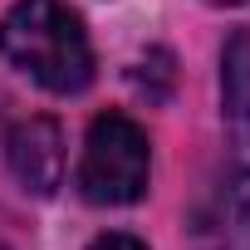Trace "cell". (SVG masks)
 Returning a JSON list of instances; mask_svg holds the SVG:
<instances>
[{
  "instance_id": "cell-1",
  "label": "cell",
  "mask_w": 250,
  "mask_h": 250,
  "mask_svg": "<svg viewBox=\"0 0 250 250\" xmlns=\"http://www.w3.org/2000/svg\"><path fill=\"white\" fill-rule=\"evenodd\" d=\"M0 54L49 93H83L93 79V44L64 0H15L0 20Z\"/></svg>"
},
{
  "instance_id": "cell-2",
  "label": "cell",
  "mask_w": 250,
  "mask_h": 250,
  "mask_svg": "<svg viewBox=\"0 0 250 250\" xmlns=\"http://www.w3.org/2000/svg\"><path fill=\"white\" fill-rule=\"evenodd\" d=\"M226 167L216 191V245L250 250V30H235L221 54Z\"/></svg>"
},
{
  "instance_id": "cell-3",
  "label": "cell",
  "mask_w": 250,
  "mask_h": 250,
  "mask_svg": "<svg viewBox=\"0 0 250 250\" xmlns=\"http://www.w3.org/2000/svg\"><path fill=\"white\" fill-rule=\"evenodd\" d=\"M147 172H152L147 133L128 113H98L88 123L83 157L74 172L79 196L88 206H133L147 191Z\"/></svg>"
},
{
  "instance_id": "cell-4",
  "label": "cell",
  "mask_w": 250,
  "mask_h": 250,
  "mask_svg": "<svg viewBox=\"0 0 250 250\" xmlns=\"http://www.w3.org/2000/svg\"><path fill=\"white\" fill-rule=\"evenodd\" d=\"M5 162L30 196H54L64 187V133L54 118H25L5 138Z\"/></svg>"
},
{
  "instance_id": "cell-5",
  "label": "cell",
  "mask_w": 250,
  "mask_h": 250,
  "mask_svg": "<svg viewBox=\"0 0 250 250\" xmlns=\"http://www.w3.org/2000/svg\"><path fill=\"white\" fill-rule=\"evenodd\" d=\"M88 250H147L138 235H128V230H108V235H98Z\"/></svg>"
},
{
  "instance_id": "cell-6",
  "label": "cell",
  "mask_w": 250,
  "mask_h": 250,
  "mask_svg": "<svg viewBox=\"0 0 250 250\" xmlns=\"http://www.w3.org/2000/svg\"><path fill=\"white\" fill-rule=\"evenodd\" d=\"M206 5H235V0H206Z\"/></svg>"
}]
</instances>
